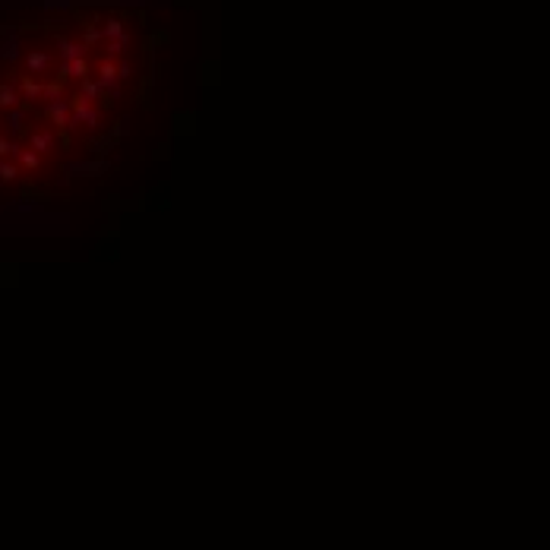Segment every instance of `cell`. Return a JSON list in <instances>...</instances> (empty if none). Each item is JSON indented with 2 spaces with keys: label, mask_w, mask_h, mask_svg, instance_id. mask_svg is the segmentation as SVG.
Segmentation results:
<instances>
[{
  "label": "cell",
  "mask_w": 550,
  "mask_h": 550,
  "mask_svg": "<svg viewBox=\"0 0 550 550\" xmlns=\"http://www.w3.org/2000/svg\"><path fill=\"white\" fill-rule=\"evenodd\" d=\"M101 38H104V48H108V57H117V54H123L126 48H130V32H126V26L117 19V16H111V19H104L101 26Z\"/></svg>",
  "instance_id": "6da1fadb"
},
{
  "label": "cell",
  "mask_w": 550,
  "mask_h": 550,
  "mask_svg": "<svg viewBox=\"0 0 550 550\" xmlns=\"http://www.w3.org/2000/svg\"><path fill=\"white\" fill-rule=\"evenodd\" d=\"M67 126H89V130H98V126H101V111H98V108H92V104L76 101L73 114L67 117Z\"/></svg>",
  "instance_id": "7a4b0ae2"
},
{
  "label": "cell",
  "mask_w": 550,
  "mask_h": 550,
  "mask_svg": "<svg viewBox=\"0 0 550 550\" xmlns=\"http://www.w3.org/2000/svg\"><path fill=\"white\" fill-rule=\"evenodd\" d=\"M98 86H101L104 95H111V98H120V95H123V79L117 76V67H114L111 60H104V64L98 67Z\"/></svg>",
  "instance_id": "3957f363"
},
{
  "label": "cell",
  "mask_w": 550,
  "mask_h": 550,
  "mask_svg": "<svg viewBox=\"0 0 550 550\" xmlns=\"http://www.w3.org/2000/svg\"><path fill=\"white\" fill-rule=\"evenodd\" d=\"M60 57H64V67L73 64V60H82V57H86V45H82V41H67V38H60Z\"/></svg>",
  "instance_id": "277c9868"
},
{
  "label": "cell",
  "mask_w": 550,
  "mask_h": 550,
  "mask_svg": "<svg viewBox=\"0 0 550 550\" xmlns=\"http://www.w3.org/2000/svg\"><path fill=\"white\" fill-rule=\"evenodd\" d=\"M54 145H57V136L51 130H32V149L35 152H51Z\"/></svg>",
  "instance_id": "5b68a950"
},
{
  "label": "cell",
  "mask_w": 550,
  "mask_h": 550,
  "mask_svg": "<svg viewBox=\"0 0 550 550\" xmlns=\"http://www.w3.org/2000/svg\"><path fill=\"white\" fill-rule=\"evenodd\" d=\"M26 64H29L32 73H48V70H51V54H48V51H32L29 57H26Z\"/></svg>",
  "instance_id": "8992f818"
},
{
  "label": "cell",
  "mask_w": 550,
  "mask_h": 550,
  "mask_svg": "<svg viewBox=\"0 0 550 550\" xmlns=\"http://www.w3.org/2000/svg\"><path fill=\"white\" fill-rule=\"evenodd\" d=\"M64 73H70V76H79V79H86V76H89V64H86V57H82V60H73V64H67V67H64Z\"/></svg>",
  "instance_id": "52a82bcc"
},
{
  "label": "cell",
  "mask_w": 550,
  "mask_h": 550,
  "mask_svg": "<svg viewBox=\"0 0 550 550\" xmlns=\"http://www.w3.org/2000/svg\"><path fill=\"white\" fill-rule=\"evenodd\" d=\"M19 101V95H16V89H10V86H0V104H16Z\"/></svg>",
  "instance_id": "ba28073f"
},
{
  "label": "cell",
  "mask_w": 550,
  "mask_h": 550,
  "mask_svg": "<svg viewBox=\"0 0 550 550\" xmlns=\"http://www.w3.org/2000/svg\"><path fill=\"white\" fill-rule=\"evenodd\" d=\"M23 117H26L23 111H16V114H10V126H13V130H19V126H23Z\"/></svg>",
  "instance_id": "9c48e42d"
},
{
  "label": "cell",
  "mask_w": 550,
  "mask_h": 550,
  "mask_svg": "<svg viewBox=\"0 0 550 550\" xmlns=\"http://www.w3.org/2000/svg\"><path fill=\"white\" fill-rule=\"evenodd\" d=\"M13 174H16V168H10V164H0V177H7V180H10Z\"/></svg>",
  "instance_id": "30bf717a"
}]
</instances>
